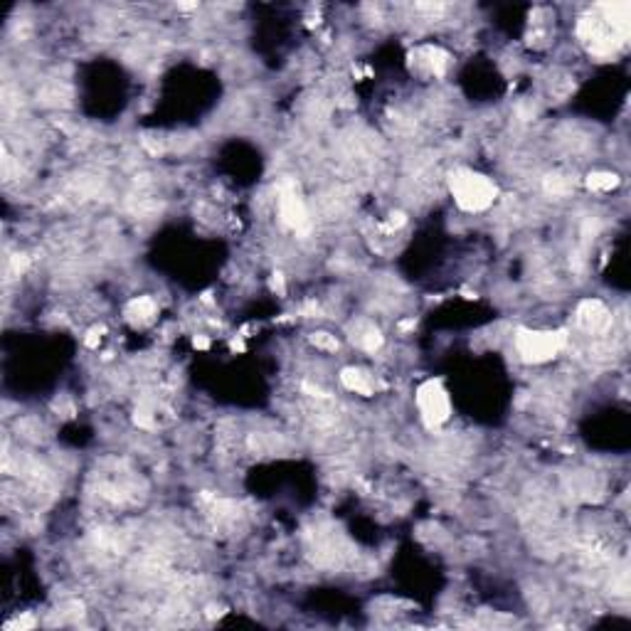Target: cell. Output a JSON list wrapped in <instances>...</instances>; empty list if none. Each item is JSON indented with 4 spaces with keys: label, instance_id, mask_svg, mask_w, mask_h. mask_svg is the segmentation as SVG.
<instances>
[{
    "label": "cell",
    "instance_id": "1",
    "mask_svg": "<svg viewBox=\"0 0 631 631\" xmlns=\"http://www.w3.org/2000/svg\"><path fill=\"white\" fill-rule=\"evenodd\" d=\"M597 12L585 15L577 25V32L587 42L592 55L609 57L619 47H624L631 30V6L629 3H604L594 8Z\"/></svg>",
    "mask_w": 631,
    "mask_h": 631
},
{
    "label": "cell",
    "instance_id": "5",
    "mask_svg": "<svg viewBox=\"0 0 631 631\" xmlns=\"http://www.w3.org/2000/svg\"><path fill=\"white\" fill-rule=\"evenodd\" d=\"M577 321L580 326L585 328L587 333H604L609 326H612V316H609L607 306L602 301H594V299H587L580 304L577 309Z\"/></svg>",
    "mask_w": 631,
    "mask_h": 631
},
{
    "label": "cell",
    "instance_id": "16",
    "mask_svg": "<svg viewBox=\"0 0 631 631\" xmlns=\"http://www.w3.org/2000/svg\"><path fill=\"white\" fill-rule=\"evenodd\" d=\"M193 345H195V348H202V350H205L207 345H210V340H207V338H195V340H193Z\"/></svg>",
    "mask_w": 631,
    "mask_h": 631
},
{
    "label": "cell",
    "instance_id": "4",
    "mask_svg": "<svg viewBox=\"0 0 631 631\" xmlns=\"http://www.w3.org/2000/svg\"><path fill=\"white\" fill-rule=\"evenodd\" d=\"M417 407L419 414L429 427L444 425L452 414V400L449 392L444 390L442 380H427L422 387L417 390Z\"/></svg>",
    "mask_w": 631,
    "mask_h": 631
},
{
    "label": "cell",
    "instance_id": "3",
    "mask_svg": "<svg viewBox=\"0 0 631 631\" xmlns=\"http://www.w3.org/2000/svg\"><path fill=\"white\" fill-rule=\"evenodd\" d=\"M567 345L565 331H521L516 336V350L525 362H547Z\"/></svg>",
    "mask_w": 631,
    "mask_h": 631
},
{
    "label": "cell",
    "instance_id": "8",
    "mask_svg": "<svg viewBox=\"0 0 631 631\" xmlns=\"http://www.w3.org/2000/svg\"><path fill=\"white\" fill-rule=\"evenodd\" d=\"M353 340H356L362 350H367V353H375V350L382 345V336H380L378 328L370 326V323H358V333L353 336Z\"/></svg>",
    "mask_w": 631,
    "mask_h": 631
},
{
    "label": "cell",
    "instance_id": "11",
    "mask_svg": "<svg viewBox=\"0 0 631 631\" xmlns=\"http://www.w3.org/2000/svg\"><path fill=\"white\" fill-rule=\"evenodd\" d=\"M422 55H425V64L429 67V72L434 77H442L444 72H447V52L439 50V47H425L422 50Z\"/></svg>",
    "mask_w": 631,
    "mask_h": 631
},
{
    "label": "cell",
    "instance_id": "7",
    "mask_svg": "<svg viewBox=\"0 0 631 631\" xmlns=\"http://www.w3.org/2000/svg\"><path fill=\"white\" fill-rule=\"evenodd\" d=\"M340 380H343V385L350 392H358V395H370V392H373V380H370V375L362 373V370H356V367H345Z\"/></svg>",
    "mask_w": 631,
    "mask_h": 631
},
{
    "label": "cell",
    "instance_id": "2",
    "mask_svg": "<svg viewBox=\"0 0 631 631\" xmlns=\"http://www.w3.org/2000/svg\"><path fill=\"white\" fill-rule=\"evenodd\" d=\"M449 190H452L456 205L466 213H483L494 205L496 195H498L494 180L476 171H469V168H459L449 175Z\"/></svg>",
    "mask_w": 631,
    "mask_h": 631
},
{
    "label": "cell",
    "instance_id": "10",
    "mask_svg": "<svg viewBox=\"0 0 631 631\" xmlns=\"http://www.w3.org/2000/svg\"><path fill=\"white\" fill-rule=\"evenodd\" d=\"M126 316L131 321H148L155 316V304L151 296H141V299H133L126 309Z\"/></svg>",
    "mask_w": 631,
    "mask_h": 631
},
{
    "label": "cell",
    "instance_id": "15",
    "mask_svg": "<svg viewBox=\"0 0 631 631\" xmlns=\"http://www.w3.org/2000/svg\"><path fill=\"white\" fill-rule=\"evenodd\" d=\"M99 338H101V336H99V331H92V333H89V338H86V345H89V348H94V345L99 343Z\"/></svg>",
    "mask_w": 631,
    "mask_h": 631
},
{
    "label": "cell",
    "instance_id": "9",
    "mask_svg": "<svg viewBox=\"0 0 631 631\" xmlns=\"http://www.w3.org/2000/svg\"><path fill=\"white\" fill-rule=\"evenodd\" d=\"M617 185H619V178L609 171H594L587 175V188L594 193H612Z\"/></svg>",
    "mask_w": 631,
    "mask_h": 631
},
{
    "label": "cell",
    "instance_id": "14",
    "mask_svg": "<svg viewBox=\"0 0 631 631\" xmlns=\"http://www.w3.org/2000/svg\"><path fill=\"white\" fill-rule=\"evenodd\" d=\"M271 289H274V291H279V293H284V279H282V274H274V279H271Z\"/></svg>",
    "mask_w": 631,
    "mask_h": 631
},
{
    "label": "cell",
    "instance_id": "6",
    "mask_svg": "<svg viewBox=\"0 0 631 631\" xmlns=\"http://www.w3.org/2000/svg\"><path fill=\"white\" fill-rule=\"evenodd\" d=\"M279 215H282L284 224H289L291 230H304V227H309V213H306L304 200L296 195V190L282 193V197H279Z\"/></svg>",
    "mask_w": 631,
    "mask_h": 631
},
{
    "label": "cell",
    "instance_id": "12",
    "mask_svg": "<svg viewBox=\"0 0 631 631\" xmlns=\"http://www.w3.org/2000/svg\"><path fill=\"white\" fill-rule=\"evenodd\" d=\"M545 190L552 193V195H567L570 190H572V183L567 178H563V175H552V178L545 180Z\"/></svg>",
    "mask_w": 631,
    "mask_h": 631
},
{
    "label": "cell",
    "instance_id": "13",
    "mask_svg": "<svg viewBox=\"0 0 631 631\" xmlns=\"http://www.w3.org/2000/svg\"><path fill=\"white\" fill-rule=\"evenodd\" d=\"M311 343H313L316 348H321V350H336L338 348V340L333 338V336H328V333H313V336H311Z\"/></svg>",
    "mask_w": 631,
    "mask_h": 631
}]
</instances>
